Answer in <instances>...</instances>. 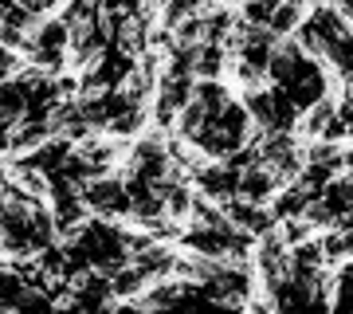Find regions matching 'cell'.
<instances>
[{
	"label": "cell",
	"instance_id": "1",
	"mask_svg": "<svg viewBox=\"0 0 353 314\" xmlns=\"http://www.w3.org/2000/svg\"><path fill=\"white\" fill-rule=\"evenodd\" d=\"M83 204L90 216H106V220H126L130 216V193L122 173H99L83 185Z\"/></svg>",
	"mask_w": 353,
	"mask_h": 314
},
{
	"label": "cell",
	"instance_id": "2",
	"mask_svg": "<svg viewBox=\"0 0 353 314\" xmlns=\"http://www.w3.org/2000/svg\"><path fill=\"white\" fill-rule=\"evenodd\" d=\"M224 216L240 228V232H248V236H263V232H271V228L279 224L267 204H252V201H243V197L224 201Z\"/></svg>",
	"mask_w": 353,
	"mask_h": 314
},
{
	"label": "cell",
	"instance_id": "3",
	"mask_svg": "<svg viewBox=\"0 0 353 314\" xmlns=\"http://www.w3.org/2000/svg\"><path fill=\"white\" fill-rule=\"evenodd\" d=\"M334 114H338V99H334V90H330V95H322L318 102H310V106H303V110H299V122H294V134H299L303 141H314V138H322Z\"/></svg>",
	"mask_w": 353,
	"mask_h": 314
},
{
	"label": "cell",
	"instance_id": "4",
	"mask_svg": "<svg viewBox=\"0 0 353 314\" xmlns=\"http://www.w3.org/2000/svg\"><path fill=\"white\" fill-rule=\"evenodd\" d=\"M275 188H279V177L259 161V165H252V169H240L236 197H243V201H252V204H267L275 197Z\"/></svg>",
	"mask_w": 353,
	"mask_h": 314
},
{
	"label": "cell",
	"instance_id": "5",
	"mask_svg": "<svg viewBox=\"0 0 353 314\" xmlns=\"http://www.w3.org/2000/svg\"><path fill=\"white\" fill-rule=\"evenodd\" d=\"M322 63H326V71L338 79L341 87H353V32L334 39L326 48V55H322Z\"/></svg>",
	"mask_w": 353,
	"mask_h": 314
},
{
	"label": "cell",
	"instance_id": "6",
	"mask_svg": "<svg viewBox=\"0 0 353 314\" xmlns=\"http://www.w3.org/2000/svg\"><path fill=\"white\" fill-rule=\"evenodd\" d=\"M228 55L224 43H208L204 39L201 48H196V63H192V75L196 79H224L228 75Z\"/></svg>",
	"mask_w": 353,
	"mask_h": 314
},
{
	"label": "cell",
	"instance_id": "7",
	"mask_svg": "<svg viewBox=\"0 0 353 314\" xmlns=\"http://www.w3.org/2000/svg\"><path fill=\"white\" fill-rule=\"evenodd\" d=\"M306 8H310L306 0H279L275 8H271V16H267V28H271V32H275L279 39H283V36H290L294 28L303 24Z\"/></svg>",
	"mask_w": 353,
	"mask_h": 314
},
{
	"label": "cell",
	"instance_id": "8",
	"mask_svg": "<svg viewBox=\"0 0 353 314\" xmlns=\"http://www.w3.org/2000/svg\"><path fill=\"white\" fill-rule=\"evenodd\" d=\"M279 236L287 239V248H294V244H303V239L314 236V228L303 216H287V220H279Z\"/></svg>",
	"mask_w": 353,
	"mask_h": 314
},
{
	"label": "cell",
	"instance_id": "9",
	"mask_svg": "<svg viewBox=\"0 0 353 314\" xmlns=\"http://www.w3.org/2000/svg\"><path fill=\"white\" fill-rule=\"evenodd\" d=\"M8 4H12V0H0V8H8Z\"/></svg>",
	"mask_w": 353,
	"mask_h": 314
}]
</instances>
